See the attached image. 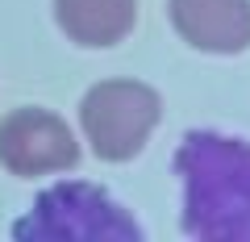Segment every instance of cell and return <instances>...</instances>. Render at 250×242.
<instances>
[{"label": "cell", "mask_w": 250, "mask_h": 242, "mask_svg": "<svg viewBox=\"0 0 250 242\" xmlns=\"http://www.w3.org/2000/svg\"><path fill=\"white\" fill-rule=\"evenodd\" d=\"M179 176V230L192 242H250V142L188 130L171 159Z\"/></svg>", "instance_id": "obj_1"}, {"label": "cell", "mask_w": 250, "mask_h": 242, "mask_svg": "<svg viewBox=\"0 0 250 242\" xmlns=\"http://www.w3.org/2000/svg\"><path fill=\"white\" fill-rule=\"evenodd\" d=\"M54 25L83 50H108L138 25V0H50Z\"/></svg>", "instance_id": "obj_6"}, {"label": "cell", "mask_w": 250, "mask_h": 242, "mask_svg": "<svg viewBox=\"0 0 250 242\" xmlns=\"http://www.w3.org/2000/svg\"><path fill=\"white\" fill-rule=\"evenodd\" d=\"M167 17L200 54L250 50V0H167Z\"/></svg>", "instance_id": "obj_5"}, {"label": "cell", "mask_w": 250, "mask_h": 242, "mask_svg": "<svg viewBox=\"0 0 250 242\" xmlns=\"http://www.w3.org/2000/svg\"><path fill=\"white\" fill-rule=\"evenodd\" d=\"M163 100L142 80H100L80 100V130L100 163H129L150 142Z\"/></svg>", "instance_id": "obj_3"}, {"label": "cell", "mask_w": 250, "mask_h": 242, "mask_svg": "<svg viewBox=\"0 0 250 242\" xmlns=\"http://www.w3.org/2000/svg\"><path fill=\"white\" fill-rule=\"evenodd\" d=\"M80 163V142L71 126L50 109H13L0 117V167L17 179L71 171Z\"/></svg>", "instance_id": "obj_4"}, {"label": "cell", "mask_w": 250, "mask_h": 242, "mask_svg": "<svg viewBox=\"0 0 250 242\" xmlns=\"http://www.w3.org/2000/svg\"><path fill=\"white\" fill-rule=\"evenodd\" d=\"M17 242H142L146 230L125 213V205L88 179L50 184L29 205L25 217L13 221Z\"/></svg>", "instance_id": "obj_2"}]
</instances>
